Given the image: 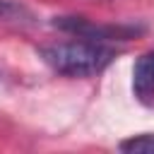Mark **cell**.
Returning <instances> with one entry per match:
<instances>
[{
	"instance_id": "6da1fadb",
	"label": "cell",
	"mask_w": 154,
	"mask_h": 154,
	"mask_svg": "<svg viewBox=\"0 0 154 154\" xmlns=\"http://www.w3.org/2000/svg\"><path fill=\"white\" fill-rule=\"evenodd\" d=\"M36 55L58 75L63 77H94L101 75L118 55V48L111 43H99L89 38H72V41H55L43 43L36 48Z\"/></svg>"
},
{
	"instance_id": "7a4b0ae2",
	"label": "cell",
	"mask_w": 154,
	"mask_h": 154,
	"mask_svg": "<svg viewBox=\"0 0 154 154\" xmlns=\"http://www.w3.org/2000/svg\"><path fill=\"white\" fill-rule=\"evenodd\" d=\"M55 29L77 36V38H89V41H99V43H113V41H132L137 36H142L147 31V26L142 24H132V22H120V24H99L94 19L79 17V14H63V17H53L51 22Z\"/></svg>"
},
{
	"instance_id": "3957f363",
	"label": "cell",
	"mask_w": 154,
	"mask_h": 154,
	"mask_svg": "<svg viewBox=\"0 0 154 154\" xmlns=\"http://www.w3.org/2000/svg\"><path fill=\"white\" fill-rule=\"evenodd\" d=\"M132 94L137 101H154V51L142 53L132 65Z\"/></svg>"
},
{
	"instance_id": "277c9868",
	"label": "cell",
	"mask_w": 154,
	"mask_h": 154,
	"mask_svg": "<svg viewBox=\"0 0 154 154\" xmlns=\"http://www.w3.org/2000/svg\"><path fill=\"white\" fill-rule=\"evenodd\" d=\"M120 152H154V132H142L132 135L123 142H118Z\"/></svg>"
},
{
	"instance_id": "5b68a950",
	"label": "cell",
	"mask_w": 154,
	"mask_h": 154,
	"mask_svg": "<svg viewBox=\"0 0 154 154\" xmlns=\"http://www.w3.org/2000/svg\"><path fill=\"white\" fill-rule=\"evenodd\" d=\"M103 2H106V0H103Z\"/></svg>"
}]
</instances>
